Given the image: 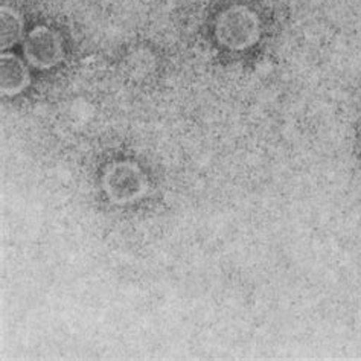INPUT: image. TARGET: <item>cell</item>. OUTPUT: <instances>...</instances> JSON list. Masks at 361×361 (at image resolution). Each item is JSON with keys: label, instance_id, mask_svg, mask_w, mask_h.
I'll return each instance as SVG.
<instances>
[{"label": "cell", "instance_id": "1", "mask_svg": "<svg viewBox=\"0 0 361 361\" xmlns=\"http://www.w3.org/2000/svg\"><path fill=\"white\" fill-rule=\"evenodd\" d=\"M25 49L31 63L40 66V68L55 64L61 54L59 39L46 27H39V30L31 32Z\"/></svg>", "mask_w": 361, "mask_h": 361}, {"label": "cell", "instance_id": "2", "mask_svg": "<svg viewBox=\"0 0 361 361\" xmlns=\"http://www.w3.org/2000/svg\"><path fill=\"white\" fill-rule=\"evenodd\" d=\"M27 81L25 66L16 56H4L2 61V89L4 93H16L22 90Z\"/></svg>", "mask_w": 361, "mask_h": 361}, {"label": "cell", "instance_id": "3", "mask_svg": "<svg viewBox=\"0 0 361 361\" xmlns=\"http://www.w3.org/2000/svg\"><path fill=\"white\" fill-rule=\"evenodd\" d=\"M2 17V42L5 47L6 44L11 46L13 43H16V40L18 39V34L22 31V26L20 22H18V17L14 16L13 13H4Z\"/></svg>", "mask_w": 361, "mask_h": 361}]
</instances>
